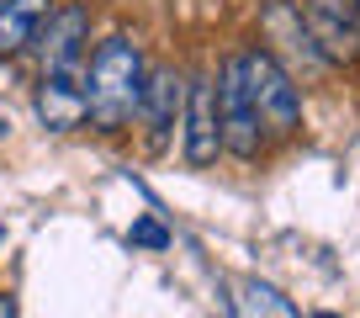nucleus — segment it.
<instances>
[{"instance_id":"nucleus-9","label":"nucleus","mask_w":360,"mask_h":318,"mask_svg":"<svg viewBox=\"0 0 360 318\" xmlns=\"http://www.w3.org/2000/svg\"><path fill=\"white\" fill-rule=\"evenodd\" d=\"M53 0H0V58H16L22 48L37 43Z\"/></svg>"},{"instance_id":"nucleus-1","label":"nucleus","mask_w":360,"mask_h":318,"mask_svg":"<svg viewBox=\"0 0 360 318\" xmlns=\"http://www.w3.org/2000/svg\"><path fill=\"white\" fill-rule=\"evenodd\" d=\"M143 75L148 58L138 48V37L112 32L96 43V53H85V122H96L101 133H122L138 122V101H143Z\"/></svg>"},{"instance_id":"nucleus-12","label":"nucleus","mask_w":360,"mask_h":318,"mask_svg":"<svg viewBox=\"0 0 360 318\" xmlns=\"http://www.w3.org/2000/svg\"><path fill=\"white\" fill-rule=\"evenodd\" d=\"M355 11H360V0H355Z\"/></svg>"},{"instance_id":"nucleus-11","label":"nucleus","mask_w":360,"mask_h":318,"mask_svg":"<svg viewBox=\"0 0 360 318\" xmlns=\"http://www.w3.org/2000/svg\"><path fill=\"white\" fill-rule=\"evenodd\" d=\"M127 238H133V244H148V250H165V244H169V234L159 223H148V217H143V223H133V234H127Z\"/></svg>"},{"instance_id":"nucleus-4","label":"nucleus","mask_w":360,"mask_h":318,"mask_svg":"<svg viewBox=\"0 0 360 318\" xmlns=\"http://www.w3.org/2000/svg\"><path fill=\"white\" fill-rule=\"evenodd\" d=\"M180 154L191 170H207L223 154V133H217V101H212V80L196 75L186 80V96H180Z\"/></svg>"},{"instance_id":"nucleus-5","label":"nucleus","mask_w":360,"mask_h":318,"mask_svg":"<svg viewBox=\"0 0 360 318\" xmlns=\"http://www.w3.org/2000/svg\"><path fill=\"white\" fill-rule=\"evenodd\" d=\"M302 27L328 64L360 58V11L355 0H302Z\"/></svg>"},{"instance_id":"nucleus-8","label":"nucleus","mask_w":360,"mask_h":318,"mask_svg":"<svg viewBox=\"0 0 360 318\" xmlns=\"http://www.w3.org/2000/svg\"><path fill=\"white\" fill-rule=\"evenodd\" d=\"M37 117L53 133L85 122V69H43L37 80Z\"/></svg>"},{"instance_id":"nucleus-6","label":"nucleus","mask_w":360,"mask_h":318,"mask_svg":"<svg viewBox=\"0 0 360 318\" xmlns=\"http://www.w3.org/2000/svg\"><path fill=\"white\" fill-rule=\"evenodd\" d=\"M180 96H186V80L169 64H148L143 101H138V122H143V133H148V148H165L169 127H180Z\"/></svg>"},{"instance_id":"nucleus-10","label":"nucleus","mask_w":360,"mask_h":318,"mask_svg":"<svg viewBox=\"0 0 360 318\" xmlns=\"http://www.w3.org/2000/svg\"><path fill=\"white\" fill-rule=\"evenodd\" d=\"M233 313H276V318H297V303L286 292H276V286L270 281H255V276H249V281H238L233 286Z\"/></svg>"},{"instance_id":"nucleus-3","label":"nucleus","mask_w":360,"mask_h":318,"mask_svg":"<svg viewBox=\"0 0 360 318\" xmlns=\"http://www.w3.org/2000/svg\"><path fill=\"white\" fill-rule=\"evenodd\" d=\"M212 101H217V133H223V154L255 165L265 154V127H259V112L249 101V85H244V53H228L217 64V80H212Z\"/></svg>"},{"instance_id":"nucleus-7","label":"nucleus","mask_w":360,"mask_h":318,"mask_svg":"<svg viewBox=\"0 0 360 318\" xmlns=\"http://www.w3.org/2000/svg\"><path fill=\"white\" fill-rule=\"evenodd\" d=\"M37 43H43V69H85L90 11H85V6H58V11H48Z\"/></svg>"},{"instance_id":"nucleus-2","label":"nucleus","mask_w":360,"mask_h":318,"mask_svg":"<svg viewBox=\"0 0 360 318\" xmlns=\"http://www.w3.org/2000/svg\"><path fill=\"white\" fill-rule=\"evenodd\" d=\"M244 85L249 101L259 112L265 138H292L302 127V91H297V75L270 53V48H249L244 53Z\"/></svg>"}]
</instances>
